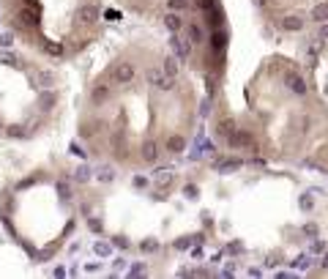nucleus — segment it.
<instances>
[{
	"label": "nucleus",
	"instance_id": "obj_1",
	"mask_svg": "<svg viewBox=\"0 0 328 279\" xmlns=\"http://www.w3.org/2000/svg\"><path fill=\"white\" fill-rule=\"evenodd\" d=\"M96 19H99V9H96L93 3H85V6H79V9L74 11V25H79V28L93 25Z\"/></svg>",
	"mask_w": 328,
	"mask_h": 279
},
{
	"label": "nucleus",
	"instance_id": "obj_2",
	"mask_svg": "<svg viewBox=\"0 0 328 279\" xmlns=\"http://www.w3.org/2000/svg\"><path fill=\"white\" fill-rule=\"evenodd\" d=\"M134 77H137V66L134 63H118L113 69V82H118V85H129V82H134Z\"/></svg>",
	"mask_w": 328,
	"mask_h": 279
},
{
	"label": "nucleus",
	"instance_id": "obj_3",
	"mask_svg": "<svg viewBox=\"0 0 328 279\" xmlns=\"http://www.w3.org/2000/svg\"><path fill=\"white\" fill-rule=\"evenodd\" d=\"M148 82L156 88V91H172V77H167L162 69H148Z\"/></svg>",
	"mask_w": 328,
	"mask_h": 279
},
{
	"label": "nucleus",
	"instance_id": "obj_4",
	"mask_svg": "<svg viewBox=\"0 0 328 279\" xmlns=\"http://www.w3.org/2000/svg\"><path fill=\"white\" fill-rule=\"evenodd\" d=\"M285 85L290 88L295 96H303V93H307V82H303V77L295 74V71H287L285 74Z\"/></svg>",
	"mask_w": 328,
	"mask_h": 279
},
{
	"label": "nucleus",
	"instance_id": "obj_5",
	"mask_svg": "<svg viewBox=\"0 0 328 279\" xmlns=\"http://www.w3.org/2000/svg\"><path fill=\"white\" fill-rule=\"evenodd\" d=\"M140 156H142V162H145V164H156L159 162V142L156 140H145V142H142Z\"/></svg>",
	"mask_w": 328,
	"mask_h": 279
},
{
	"label": "nucleus",
	"instance_id": "obj_6",
	"mask_svg": "<svg viewBox=\"0 0 328 279\" xmlns=\"http://www.w3.org/2000/svg\"><path fill=\"white\" fill-rule=\"evenodd\" d=\"M227 142H230L233 148H249V145H252V134L244 132V129H235V132L227 137Z\"/></svg>",
	"mask_w": 328,
	"mask_h": 279
},
{
	"label": "nucleus",
	"instance_id": "obj_7",
	"mask_svg": "<svg viewBox=\"0 0 328 279\" xmlns=\"http://www.w3.org/2000/svg\"><path fill=\"white\" fill-rule=\"evenodd\" d=\"M170 44H172V50H175V55H178L181 60L191 55V41H183L178 33H172V41H170Z\"/></svg>",
	"mask_w": 328,
	"mask_h": 279
},
{
	"label": "nucleus",
	"instance_id": "obj_8",
	"mask_svg": "<svg viewBox=\"0 0 328 279\" xmlns=\"http://www.w3.org/2000/svg\"><path fill=\"white\" fill-rule=\"evenodd\" d=\"M279 25H282V30H287V33H298V30H303V19L298 14H287Z\"/></svg>",
	"mask_w": 328,
	"mask_h": 279
},
{
	"label": "nucleus",
	"instance_id": "obj_9",
	"mask_svg": "<svg viewBox=\"0 0 328 279\" xmlns=\"http://www.w3.org/2000/svg\"><path fill=\"white\" fill-rule=\"evenodd\" d=\"M172 175H175V173H172V167H162V170H156V173H154V183L164 189V186H170V183H172Z\"/></svg>",
	"mask_w": 328,
	"mask_h": 279
},
{
	"label": "nucleus",
	"instance_id": "obj_10",
	"mask_svg": "<svg viewBox=\"0 0 328 279\" xmlns=\"http://www.w3.org/2000/svg\"><path fill=\"white\" fill-rule=\"evenodd\" d=\"M164 25L170 33H178V30L183 28V19H181V11H167V17H164Z\"/></svg>",
	"mask_w": 328,
	"mask_h": 279
},
{
	"label": "nucleus",
	"instance_id": "obj_11",
	"mask_svg": "<svg viewBox=\"0 0 328 279\" xmlns=\"http://www.w3.org/2000/svg\"><path fill=\"white\" fill-rule=\"evenodd\" d=\"M162 71H164L167 77H172V79L178 77V71H181V58H178V55H170V58H164V69H162Z\"/></svg>",
	"mask_w": 328,
	"mask_h": 279
},
{
	"label": "nucleus",
	"instance_id": "obj_12",
	"mask_svg": "<svg viewBox=\"0 0 328 279\" xmlns=\"http://www.w3.org/2000/svg\"><path fill=\"white\" fill-rule=\"evenodd\" d=\"M183 148H186V140H183L181 134L167 137V151H170V154H183Z\"/></svg>",
	"mask_w": 328,
	"mask_h": 279
},
{
	"label": "nucleus",
	"instance_id": "obj_13",
	"mask_svg": "<svg viewBox=\"0 0 328 279\" xmlns=\"http://www.w3.org/2000/svg\"><path fill=\"white\" fill-rule=\"evenodd\" d=\"M107 99H110V88L107 85H96L93 93H91V101H93V104H104Z\"/></svg>",
	"mask_w": 328,
	"mask_h": 279
},
{
	"label": "nucleus",
	"instance_id": "obj_14",
	"mask_svg": "<svg viewBox=\"0 0 328 279\" xmlns=\"http://www.w3.org/2000/svg\"><path fill=\"white\" fill-rule=\"evenodd\" d=\"M96 178H99L101 183H113L115 181V167H99V170H96Z\"/></svg>",
	"mask_w": 328,
	"mask_h": 279
},
{
	"label": "nucleus",
	"instance_id": "obj_15",
	"mask_svg": "<svg viewBox=\"0 0 328 279\" xmlns=\"http://www.w3.org/2000/svg\"><path fill=\"white\" fill-rule=\"evenodd\" d=\"M0 66H19V58L11 50H3V47H0Z\"/></svg>",
	"mask_w": 328,
	"mask_h": 279
},
{
	"label": "nucleus",
	"instance_id": "obj_16",
	"mask_svg": "<svg viewBox=\"0 0 328 279\" xmlns=\"http://www.w3.org/2000/svg\"><path fill=\"white\" fill-rule=\"evenodd\" d=\"M91 178H93V170H91L88 164H79L77 173H74V181H77V183H88Z\"/></svg>",
	"mask_w": 328,
	"mask_h": 279
},
{
	"label": "nucleus",
	"instance_id": "obj_17",
	"mask_svg": "<svg viewBox=\"0 0 328 279\" xmlns=\"http://www.w3.org/2000/svg\"><path fill=\"white\" fill-rule=\"evenodd\" d=\"M216 132H219L222 137H230V134L235 132V121H233V118H225V121H219V126H216Z\"/></svg>",
	"mask_w": 328,
	"mask_h": 279
},
{
	"label": "nucleus",
	"instance_id": "obj_18",
	"mask_svg": "<svg viewBox=\"0 0 328 279\" xmlns=\"http://www.w3.org/2000/svg\"><path fill=\"white\" fill-rule=\"evenodd\" d=\"M312 19L315 22H328V3H317L312 9Z\"/></svg>",
	"mask_w": 328,
	"mask_h": 279
},
{
	"label": "nucleus",
	"instance_id": "obj_19",
	"mask_svg": "<svg viewBox=\"0 0 328 279\" xmlns=\"http://www.w3.org/2000/svg\"><path fill=\"white\" fill-rule=\"evenodd\" d=\"M189 6V0H167V11H183Z\"/></svg>",
	"mask_w": 328,
	"mask_h": 279
},
{
	"label": "nucleus",
	"instance_id": "obj_20",
	"mask_svg": "<svg viewBox=\"0 0 328 279\" xmlns=\"http://www.w3.org/2000/svg\"><path fill=\"white\" fill-rule=\"evenodd\" d=\"M11 44H14V33H0V47L3 50H9Z\"/></svg>",
	"mask_w": 328,
	"mask_h": 279
},
{
	"label": "nucleus",
	"instance_id": "obj_21",
	"mask_svg": "<svg viewBox=\"0 0 328 279\" xmlns=\"http://www.w3.org/2000/svg\"><path fill=\"white\" fill-rule=\"evenodd\" d=\"M189 38H191V41H203V30H200L197 25H191L189 28Z\"/></svg>",
	"mask_w": 328,
	"mask_h": 279
},
{
	"label": "nucleus",
	"instance_id": "obj_22",
	"mask_svg": "<svg viewBox=\"0 0 328 279\" xmlns=\"http://www.w3.org/2000/svg\"><path fill=\"white\" fill-rule=\"evenodd\" d=\"M19 19H28L25 25H36V22H38V17H36L33 11H22V14H19Z\"/></svg>",
	"mask_w": 328,
	"mask_h": 279
},
{
	"label": "nucleus",
	"instance_id": "obj_23",
	"mask_svg": "<svg viewBox=\"0 0 328 279\" xmlns=\"http://www.w3.org/2000/svg\"><path fill=\"white\" fill-rule=\"evenodd\" d=\"M44 50L50 52V55H63V47H58V44H52V41H47V44H44Z\"/></svg>",
	"mask_w": 328,
	"mask_h": 279
},
{
	"label": "nucleus",
	"instance_id": "obj_24",
	"mask_svg": "<svg viewBox=\"0 0 328 279\" xmlns=\"http://www.w3.org/2000/svg\"><path fill=\"white\" fill-rule=\"evenodd\" d=\"M140 249H142V252H156V249H159V241H142Z\"/></svg>",
	"mask_w": 328,
	"mask_h": 279
},
{
	"label": "nucleus",
	"instance_id": "obj_25",
	"mask_svg": "<svg viewBox=\"0 0 328 279\" xmlns=\"http://www.w3.org/2000/svg\"><path fill=\"white\" fill-rule=\"evenodd\" d=\"M96 254H101V257H107V254H110V246H107V244H96Z\"/></svg>",
	"mask_w": 328,
	"mask_h": 279
},
{
	"label": "nucleus",
	"instance_id": "obj_26",
	"mask_svg": "<svg viewBox=\"0 0 328 279\" xmlns=\"http://www.w3.org/2000/svg\"><path fill=\"white\" fill-rule=\"evenodd\" d=\"M238 167H241V162H238V159H233V162H225V164H222V170H238Z\"/></svg>",
	"mask_w": 328,
	"mask_h": 279
},
{
	"label": "nucleus",
	"instance_id": "obj_27",
	"mask_svg": "<svg viewBox=\"0 0 328 279\" xmlns=\"http://www.w3.org/2000/svg\"><path fill=\"white\" fill-rule=\"evenodd\" d=\"M58 192H60L63 200H69V197H71V189H69V186H63V183H58Z\"/></svg>",
	"mask_w": 328,
	"mask_h": 279
},
{
	"label": "nucleus",
	"instance_id": "obj_28",
	"mask_svg": "<svg viewBox=\"0 0 328 279\" xmlns=\"http://www.w3.org/2000/svg\"><path fill=\"white\" fill-rule=\"evenodd\" d=\"M22 132H25L22 126H11V129H9V134H11V137H22Z\"/></svg>",
	"mask_w": 328,
	"mask_h": 279
},
{
	"label": "nucleus",
	"instance_id": "obj_29",
	"mask_svg": "<svg viewBox=\"0 0 328 279\" xmlns=\"http://www.w3.org/2000/svg\"><path fill=\"white\" fill-rule=\"evenodd\" d=\"M317 36H320V38H328V22H323V25H320Z\"/></svg>",
	"mask_w": 328,
	"mask_h": 279
},
{
	"label": "nucleus",
	"instance_id": "obj_30",
	"mask_svg": "<svg viewBox=\"0 0 328 279\" xmlns=\"http://www.w3.org/2000/svg\"><path fill=\"white\" fill-rule=\"evenodd\" d=\"M323 246H325L323 241H312V252H323Z\"/></svg>",
	"mask_w": 328,
	"mask_h": 279
},
{
	"label": "nucleus",
	"instance_id": "obj_31",
	"mask_svg": "<svg viewBox=\"0 0 328 279\" xmlns=\"http://www.w3.org/2000/svg\"><path fill=\"white\" fill-rule=\"evenodd\" d=\"M175 246H178V249H186V246H189V238H181V241L175 244Z\"/></svg>",
	"mask_w": 328,
	"mask_h": 279
},
{
	"label": "nucleus",
	"instance_id": "obj_32",
	"mask_svg": "<svg viewBox=\"0 0 328 279\" xmlns=\"http://www.w3.org/2000/svg\"><path fill=\"white\" fill-rule=\"evenodd\" d=\"M301 208H307V211L312 208V200H309V197H303V200H301Z\"/></svg>",
	"mask_w": 328,
	"mask_h": 279
},
{
	"label": "nucleus",
	"instance_id": "obj_33",
	"mask_svg": "<svg viewBox=\"0 0 328 279\" xmlns=\"http://www.w3.org/2000/svg\"><path fill=\"white\" fill-rule=\"evenodd\" d=\"M254 6H257V9H263V6H268V0H252Z\"/></svg>",
	"mask_w": 328,
	"mask_h": 279
},
{
	"label": "nucleus",
	"instance_id": "obj_34",
	"mask_svg": "<svg viewBox=\"0 0 328 279\" xmlns=\"http://www.w3.org/2000/svg\"><path fill=\"white\" fill-rule=\"evenodd\" d=\"M320 266H323V268L328 271V252H325V257H323V263H320Z\"/></svg>",
	"mask_w": 328,
	"mask_h": 279
}]
</instances>
